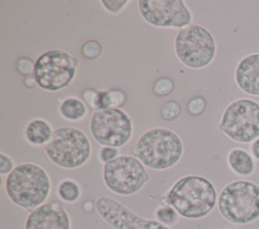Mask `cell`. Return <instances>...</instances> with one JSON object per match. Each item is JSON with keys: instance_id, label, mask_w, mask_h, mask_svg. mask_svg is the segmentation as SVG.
Here are the masks:
<instances>
[{"instance_id": "20", "label": "cell", "mask_w": 259, "mask_h": 229, "mask_svg": "<svg viewBox=\"0 0 259 229\" xmlns=\"http://www.w3.org/2000/svg\"><path fill=\"white\" fill-rule=\"evenodd\" d=\"M182 112V107L180 103L171 100L165 102L159 110V115L164 121H173L176 120Z\"/></svg>"}, {"instance_id": "28", "label": "cell", "mask_w": 259, "mask_h": 229, "mask_svg": "<svg viewBox=\"0 0 259 229\" xmlns=\"http://www.w3.org/2000/svg\"><path fill=\"white\" fill-rule=\"evenodd\" d=\"M13 160L7 154L1 152L0 153V175L8 176L14 169Z\"/></svg>"}, {"instance_id": "4", "label": "cell", "mask_w": 259, "mask_h": 229, "mask_svg": "<svg viewBox=\"0 0 259 229\" xmlns=\"http://www.w3.org/2000/svg\"><path fill=\"white\" fill-rule=\"evenodd\" d=\"M221 216L234 225H247L259 218V185L248 180L227 184L218 196Z\"/></svg>"}, {"instance_id": "14", "label": "cell", "mask_w": 259, "mask_h": 229, "mask_svg": "<svg viewBox=\"0 0 259 229\" xmlns=\"http://www.w3.org/2000/svg\"><path fill=\"white\" fill-rule=\"evenodd\" d=\"M234 78L237 87L250 96H259V52L242 58L235 68Z\"/></svg>"}, {"instance_id": "22", "label": "cell", "mask_w": 259, "mask_h": 229, "mask_svg": "<svg viewBox=\"0 0 259 229\" xmlns=\"http://www.w3.org/2000/svg\"><path fill=\"white\" fill-rule=\"evenodd\" d=\"M173 89H174V83L171 79L167 77L158 79L153 86L154 93L160 97L168 96L170 93H172Z\"/></svg>"}, {"instance_id": "21", "label": "cell", "mask_w": 259, "mask_h": 229, "mask_svg": "<svg viewBox=\"0 0 259 229\" xmlns=\"http://www.w3.org/2000/svg\"><path fill=\"white\" fill-rule=\"evenodd\" d=\"M81 53L87 60H97L102 53V45L96 39L86 40L81 46Z\"/></svg>"}, {"instance_id": "24", "label": "cell", "mask_w": 259, "mask_h": 229, "mask_svg": "<svg viewBox=\"0 0 259 229\" xmlns=\"http://www.w3.org/2000/svg\"><path fill=\"white\" fill-rule=\"evenodd\" d=\"M100 3L102 4L103 8L111 13V14H117L119 13L127 4V0H101Z\"/></svg>"}, {"instance_id": "2", "label": "cell", "mask_w": 259, "mask_h": 229, "mask_svg": "<svg viewBox=\"0 0 259 229\" xmlns=\"http://www.w3.org/2000/svg\"><path fill=\"white\" fill-rule=\"evenodd\" d=\"M4 189L14 205L31 212L46 203L52 191V182L42 166L33 162H22L6 177Z\"/></svg>"}, {"instance_id": "31", "label": "cell", "mask_w": 259, "mask_h": 229, "mask_svg": "<svg viewBox=\"0 0 259 229\" xmlns=\"http://www.w3.org/2000/svg\"><path fill=\"white\" fill-rule=\"evenodd\" d=\"M24 85L27 87V88H31V87H34V85H36L35 83V80L33 78V75H28L24 78Z\"/></svg>"}, {"instance_id": "7", "label": "cell", "mask_w": 259, "mask_h": 229, "mask_svg": "<svg viewBox=\"0 0 259 229\" xmlns=\"http://www.w3.org/2000/svg\"><path fill=\"white\" fill-rule=\"evenodd\" d=\"M218 129L231 140L246 144L259 137V103L239 98L224 109Z\"/></svg>"}, {"instance_id": "26", "label": "cell", "mask_w": 259, "mask_h": 229, "mask_svg": "<svg viewBox=\"0 0 259 229\" xmlns=\"http://www.w3.org/2000/svg\"><path fill=\"white\" fill-rule=\"evenodd\" d=\"M109 100H110V108H120L126 100V96L123 91L118 89L109 90Z\"/></svg>"}, {"instance_id": "16", "label": "cell", "mask_w": 259, "mask_h": 229, "mask_svg": "<svg viewBox=\"0 0 259 229\" xmlns=\"http://www.w3.org/2000/svg\"><path fill=\"white\" fill-rule=\"evenodd\" d=\"M54 130L52 125L42 118H34L30 120L24 128V137L26 141L33 146L47 145L52 136Z\"/></svg>"}, {"instance_id": "23", "label": "cell", "mask_w": 259, "mask_h": 229, "mask_svg": "<svg viewBox=\"0 0 259 229\" xmlns=\"http://www.w3.org/2000/svg\"><path fill=\"white\" fill-rule=\"evenodd\" d=\"M186 108L191 116H199L205 111L206 101L202 97H194L188 101Z\"/></svg>"}, {"instance_id": "10", "label": "cell", "mask_w": 259, "mask_h": 229, "mask_svg": "<svg viewBox=\"0 0 259 229\" xmlns=\"http://www.w3.org/2000/svg\"><path fill=\"white\" fill-rule=\"evenodd\" d=\"M90 133L101 146L121 147L132 138V118L121 108L95 110L90 118Z\"/></svg>"}, {"instance_id": "9", "label": "cell", "mask_w": 259, "mask_h": 229, "mask_svg": "<svg viewBox=\"0 0 259 229\" xmlns=\"http://www.w3.org/2000/svg\"><path fill=\"white\" fill-rule=\"evenodd\" d=\"M102 180L111 193L127 197L140 192L149 182L150 175L139 158L121 154L103 164Z\"/></svg>"}, {"instance_id": "1", "label": "cell", "mask_w": 259, "mask_h": 229, "mask_svg": "<svg viewBox=\"0 0 259 229\" xmlns=\"http://www.w3.org/2000/svg\"><path fill=\"white\" fill-rule=\"evenodd\" d=\"M166 204L179 216L196 220L207 216L218 204L217 190L204 177L187 175L178 179L165 195Z\"/></svg>"}, {"instance_id": "12", "label": "cell", "mask_w": 259, "mask_h": 229, "mask_svg": "<svg viewBox=\"0 0 259 229\" xmlns=\"http://www.w3.org/2000/svg\"><path fill=\"white\" fill-rule=\"evenodd\" d=\"M97 214L113 229H170L156 219H146L115 199L100 196L95 201Z\"/></svg>"}, {"instance_id": "25", "label": "cell", "mask_w": 259, "mask_h": 229, "mask_svg": "<svg viewBox=\"0 0 259 229\" xmlns=\"http://www.w3.org/2000/svg\"><path fill=\"white\" fill-rule=\"evenodd\" d=\"M119 154V151L115 147H110V146H101L99 151H98V159L101 163L105 164L114 158H116Z\"/></svg>"}, {"instance_id": "17", "label": "cell", "mask_w": 259, "mask_h": 229, "mask_svg": "<svg viewBox=\"0 0 259 229\" xmlns=\"http://www.w3.org/2000/svg\"><path fill=\"white\" fill-rule=\"evenodd\" d=\"M59 113L61 117L68 121H80L87 115V107L83 100L78 97L65 98L60 106Z\"/></svg>"}, {"instance_id": "3", "label": "cell", "mask_w": 259, "mask_h": 229, "mask_svg": "<svg viewBox=\"0 0 259 229\" xmlns=\"http://www.w3.org/2000/svg\"><path fill=\"white\" fill-rule=\"evenodd\" d=\"M132 152L146 167L164 170L179 162L183 154V142L173 130L155 127L140 135Z\"/></svg>"}, {"instance_id": "6", "label": "cell", "mask_w": 259, "mask_h": 229, "mask_svg": "<svg viewBox=\"0 0 259 229\" xmlns=\"http://www.w3.org/2000/svg\"><path fill=\"white\" fill-rule=\"evenodd\" d=\"M174 51L186 68L200 70L209 66L214 60L217 42L208 29L191 23L176 33Z\"/></svg>"}, {"instance_id": "15", "label": "cell", "mask_w": 259, "mask_h": 229, "mask_svg": "<svg viewBox=\"0 0 259 229\" xmlns=\"http://www.w3.org/2000/svg\"><path fill=\"white\" fill-rule=\"evenodd\" d=\"M227 162L230 169L240 177H250L256 170L254 157L244 148L231 149L227 155Z\"/></svg>"}, {"instance_id": "13", "label": "cell", "mask_w": 259, "mask_h": 229, "mask_svg": "<svg viewBox=\"0 0 259 229\" xmlns=\"http://www.w3.org/2000/svg\"><path fill=\"white\" fill-rule=\"evenodd\" d=\"M24 229H71V219L60 202L45 203L29 212Z\"/></svg>"}, {"instance_id": "30", "label": "cell", "mask_w": 259, "mask_h": 229, "mask_svg": "<svg viewBox=\"0 0 259 229\" xmlns=\"http://www.w3.org/2000/svg\"><path fill=\"white\" fill-rule=\"evenodd\" d=\"M250 153L255 160L259 161V137L250 144Z\"/></svg>"}, {"instance_id": "18", "label": "cell", "mask_w": 259, "mask_h": 229, "mask_svg": "<svg viewBox=\"0 0 259 229\" xmlns=\"http://www.w3.org/2000/svg\"><path fill=\"white\" fill-rule=\"evenodd\" d=\"M81 188L79 184L72 179L62 180L57 188L59 198L66 203H75L81 197Z\"/></svg>"}, {"instance_id": "32", "label": "cell", "mask_w": 259, "mask_h": 229, "mask_svg": "<svg viewBox=\"0 0 259 229\" xmlns=\"http://www.w3.org/2000/svg\"><path fill=\"white\" fill-rule=\"evenodd\" d=\"M227 229H230V228H227Z\"/></svg>"}, {"instance_id": "11", "label": "cell", "mask_w": 259, "mask_h": 229, "mask_svg": "<svg viewBox=\"0 0 259 229\" xmlns=\"http://www.w3.org/2000/svg\"><path fill=\"white\" fill-rule=\"evenodd\" d=\"M139 12L152 26L184 28L191 24L192 14L182 0H140Z\"/></svg>"}, {"instance_id": "27", "label": "cell", "mask_w": 259, "mask_h": 229, "mask_svg": "<svg viewBox=\"0 0 259 229\" xmlns=\"http://www.w3.org/2000/svg\"><path fill=\"white\" fill-rule=\"evenodd\" d=\"M33 67L34 63L28 58H21L16 63V69L19 74L23 76H28L33 74Z\"/></svg>"}, {"instance_id": "29", "label": "cell", "mask_w": 259, "mask_h": 229, "mask_svg": "<svg viewBox=\"0 0 259 229\" xmlns=\"http://www.w3.org/2000/svg\"><path fill=\"white\" fill-rule=\"evenodd\" d=\"M96 96H97V91L93 90V89H87L83 92L82 94V98L83 101L87 103V105L89 107H91L92 109L95 108V101H96Z\"/></svg>"}, {"instance_id": "19", "label": "cell", "mask_w": 259, "mask_h": 229, "mask_svg": "<svg viewBox=\"0 0 259 229\" xmlns=\"http://www.w3.org/2000/svg\"><path fill=\"white\" fill-rule=\"evenodd\" d=\"M155 217L157 221L168 227L175 225L179 220L178 212L168 204L159 206L155 211Z\"/></svg>"}, {"instance_id": "8", "label": "cell", "mask_w": 259, "mask_h": 229, "mask_svg": "<svg viewBox=\"0 0 259 229\" xmlns=\"http://www.w3.org/2000/svg\"><path fill=\"white\" fill-rule=\"evenodd\" d=\"M79 59L62 49H49L34 62L33 78L45 91L57 92L67 88L74 80Z\"/></svg>"}, {"instance_id": "5", "label": "cell", "mask_w": 259, "mask_h": 229, "mask_svg": "<svg viewBox=\"0 0 259 229\" xmlns=\"http://www.w3.org/2000/svg\"><path fill=\"white\" fill-rule=\"evenodd\" d=\"M48 158L57 166L74 169L84 165L92 153L88 136L76 127H59L54 130L50 142L44 146Z\"/></svg>"}]
</instances>
